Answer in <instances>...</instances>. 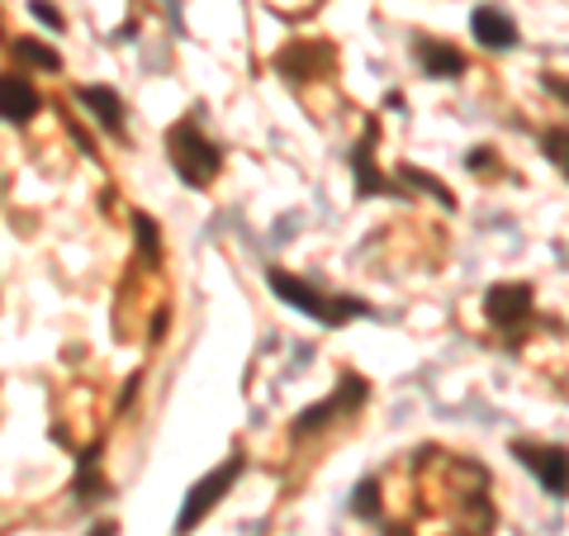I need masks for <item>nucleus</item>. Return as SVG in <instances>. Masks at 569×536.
I'll return each mask as SVG.
<instances>
[{"label": "nucleus", "mask_w": 569, "mask_h": 536, "mask_svg": "<svg viewBox=\"0 0 569 536\" xmlns=\"http://www.w3.org/2000/svg\"><path fill=\"white\" fill-rule=\"evenodd\" d=\"M271 290H276L284 304H295L299 314H309V318H318V324H328V328H342V324H351V318H366V314H370V304H361V299L318 295L309 280L284 276V271H271Z\"/></svg>", "instance_id": "1"}, {"label": "nucleus", "mask_w": 569, "mask_h": 536, "mask_svg": "<svg viewBox=\"0 0 569 536\" xmlns=\"http://www.w3.org/2000/svg\"><path fill=\"white\" fill-rule=\"evenodd\" d=\"M167 152H171V167L186 186H209L219 176V148L200 133L194 119H181L176 129L167 133Z\"/></svg>", "instance_id": "2"}, {"label": "nucleus", "mask_w": 569, "mask_h": 536, "mask_svg": "<svg viewBox=\"0 0 569 536\" xmlns=\"http://www.w3.org/2000/svg\"><path fill=\"white\" fill-rule=\"evenodd\" d=\"M238 475H242V456H228L219 470H213V475H204L200 485L190 489V498H186L181 517H176V536H190L194 527H200L204 517H209V508H219V498H223L228 489L238 485Z\"/></svg>", "instance_id": "3"}, {"label": "nucleus", "mask_w": 569, "mask_h": 536, "mask_svg": "<svg viewBox=\"0 0 569 536\" xmlns=\"http://www.w3.org/2000/svg\"><path fill=\"white\" fill-rule=\"evenodd\" d=\"M512 456H518L527 470H537L541 489L550 498L565 494V451H560V446H527V441H518V446H512Z\"/></svg>", "instance_id": "4"}, {"label": "nucleus", "mask_w": 569, "mask_h": 536, "mask_svg": "<svg viewBox=\"0 0 569 536\" xmlns=\"http://www.w3.org/2000/svg\"><path fill=\"white\" fill-rule=\"evenodd\" d=\"M356 404H366V380H361V375H342V389H337L328 404L305 408V414L295 418V433L305 437V433H313V427H323L332 414H342V408H356Z\"/></svg>", "instance_id": "5"}, {"label": "nucleus", "mask_w": 569, "mask_h": 536, "mask_svg": "<svg viewBox=\"0 0 569 536\" xmlns=\"http://www.w3.org/2000/svg\"><path fill=\"white\" fill-rule=\"evenodd\" d=\"M485 314L498 328L522 324V318L531 314V285H493V290L485 295Z\"/></svg>", "instance_id": "6"}, {"label": "nucleus", "mask_w": 569, "mask_h": 536, "mask_svg": "<svg viewBox=\"0 0 569 536\" xmlns=\"http://www.w3.org/2000/svg\"><path fill=\"white\" fill-rule=\"evenodd\" d=\"M39 91H33L29 77H0V119L6 123H24L39 115Z\"/></svg>", "instance_id": "7"}, {"label": "nucleus", "mask_w": 569, "mask_h": 536, "mask_svg": "<svg viewBox=\"0 0 569 536\" xmlns=\"http://www.w3.org/2000/svg\"><path fill=\"white\" fill-rule=\"evenodd\" d=\"M470 29H475V39L485 43V48H493V52L518 43V24H512L498 6H479V10L470 14Z\"/></svg>", "instance_id": "8"}, {"label": "nucleus", "mask_w": 569, "mask_h": 536, "mask_svg": "<svg viewBox=\"0 0 569 536\" xmlns=\"http://www.w3.org/2000/svg\"><path fill=\"white\" fill-rule=\"evenodd\" d=\"M77 100L86 105V110H91L100 123H104V129H110L114 138L123 133V100L110 91V86H81V91H77Z\"/></svg>", "instance_id": "9"}, {"label": "nucleus", "mask_w": 569, "mask_h": 536, "mask_svg": "<svg viewBox=\"0 0 569 536\" xmlns=\"http://www.w3.org/2000/svg\"><path fill=\"white\" fill-rule=\"evenodd\" d=\"M418 62H422V71H432V77H460L466 71V58H460L456 48H447V43H432V39H418Z\"/></svg>", "instance_id": "10"}, {"label": "nucleus", "mask_w": 569, "mask_h": 536, "mask_svg": "<svg viewBox=\"0 0 569 536\" xmlns=\"http://www.w3.org/2000/svg\"><path fill=\"white\" fill-rule=\"evenodd\" d=\"M14 58H24V62H33V67H43V71H58L62 67V58L52 48H39L33 39H20L14 43Z\"/></svg>", "instance_id": "11"}, {"label": "nucleus", "mask_w": 569, "mask_h": 536, "mask_svg": "<svg viewBox=\"0 0 569 536\" xmlns=\"http://www.w3.org/2000/svg\"><path fill=\"white\" fill-rule=\"evenodd\" d=\"M351 508L361 513V517H380V485H376V479H366V485H356Z\"/></svg>", "instance_id": "12"}, {"label": "nucleus", "mask_w": 569, "mask_h": 536, "mask_svg": "<svg viewBox=\"0 0 569 536\" xmlns=\"http://www.w3.org/2000/svg\"><path fill=\"white\" fill-rule=\"evenodd\" d=\"M403 181H413V186H422L427 195H437V200H441V205H447V209H456V200H451V190H447V186H441V181H432V176H427V171H413V167H408V171H403Z\"/></svg>", "instance_id": "13"}, {"label": "nucleus", "mask_w": 569, "mask_h": 536, "mask_svg": "<svg viewBox=\"0 0 569 536\" xmlns=\"http://www.w3.org/2000/svg\"><path fill=\"white\" fill-rule=\"evenodd\" d=\"M29 10H33V14H39V20H43L48 29H62V14H58V10H52V6H48V0H33V6H29Z\"/></svg>", "instance_id": "14"}]
</instances>
